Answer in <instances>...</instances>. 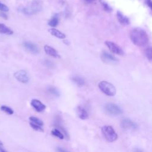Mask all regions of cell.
<instances>
[{"label": "cell", "mask_w": 152, "mask_h": 152, "mask_svg": "<svg viewBox=\"0 0 152 152\" xmlns=\"http://www.w3.org/2000/svg\"><path fill=\"white\" fill-rule=\"evenodd\" d=\"M131 42L136 46H142L145 45L148 42V36L146 31L141 28L132 29L129 34Z\"/></svg>", "instance_id": "cell-1"}, {"label": "cell", "mask_w": 152, "mask_h": 152, "mask_svg": "<svg viewBox=\"0 0 152 152\" xmlns=\"http://www.w3.org/2000/svg\"><path fill=\"white\" fill-rule=\"evenodd\" d=\"M42 8V4L39 0H34L26 7L21 9L22 12L26 15H30L37 14Z\"/></svg>", "instance_id": "cell-2"}, {"label": "cell", "mask_w": 152, "mask_h": 152, "mask_svg": "<svg viewBox=\"0 0 152 152\" xmlns=\"http://www.w3.org/2000/svg\"><path fill=\"white\" fill-rule=\"evenodd\" d=\"M101 131L103 137L108 142H114L118 139V134L112 126H103Z\"/></svg>", "instance_id": "cell-3"}, {"label": "cell", "mask_w": 152, "mask_h": 152, "mask_svg": "<svg viewBox=\"0 0 152 152\" xmlns=\"http://www.w3.org/2000/svg\"><path fill=\"white\" fill-rule=\"evenodd\" d=\"M98 87L102 93L108 96H113L115 95L116 90L115 87L106 81H102L99 84Z\"/></svg>", "instance_id": "cell-4"}, {"label": "cell", "mask_w": 152, "mask_h": 152, "mask_svg": "<svg viewBox=\"0 0 152 152\" xmlns=\"http://www.w3.org/2000/svg\"><path fill=\"white\" fill-rule=\"evenodd\" d=\"M104 110L106 113L112 116L121 115L123 113L122 109L116 104L109 103L104 106Z\"/></svg>", "instance_id": "cell-5"}, {"label": "cell", "mask_w": 152, "mask_h": 152, "mask_svg": "<svg viewBox=\"0 0 152 152\" xmlns=\"http://www.w3.org/2000/svg\"><path fill=\"white\" fill-rule=\"evenodd\" d=\"M120 125L124 130L134 131L138 128V125L136 122L131 121L130 119L125 118L121 121Z\"/></svg>", "instance_id": "cell-6"}, {"label": "cell", "mask_w": 152, "mask_h": 152, "mask_svg": "<svg viewBox=\"0 0 152 152\" xmlns=\"http://www.w3.org/2000/svg\"><path fill=\"white\" fill-rule=\"evenodd\" d=\"M105 44L109 50L112 53L119 55H122L124 54V51L122 48L115 43L110 41H106Z\"/></svg>", "instance_id": "cell-7"}, {"label": "cell", "mask_w": 152, "mask_h": 152, "mask_svg": "<svg viewBox=\"0 0 152 152\" xmlns=\"http://www.w3.org/2000/svg\"><path fill=\"white\" fill-rule=\"evenodd\" d=\"M14 77L17 80L21 83H27L29 80L27 72L23 69H21L14 72Z\"/></svg>", "instance_id": "cell-8"}, {"label": "cell", "mask_w": 152, "mask_h": 152, "mask_svg": "<svg viewBox=\"0 0 152 152\" xmlns=\"http://www.w3.org/2000/svg\"><path fill=\"white\" fill-rule=\"evenodd\" d=\"M31 106L38 112H43L46 109V106L37 99H33L30 103Z\"/></svg>", "instance_id": "cell-9"}, {"label": "cell", "mask_w": 152, "mask_h": 152, "mask_svg": "<svg viewBox=\"0 0 152 152\" xmlns=\"http://www.w3.org/2000/svg\"><path fill=\"white\" fill-rule=\"evenodd\" d=\"M23 45H24V48L28 51L31 52V53L37 54L39 52V48H37V46L35 44H34L30 42H24Z\"/></svg>", "instance_id": "cell-10"}, {"label": "cell", "mask_w": 152, "mask_h": 152, "mask_svg": "<svg viewBox=\"0 0 152 152\" xmlns=\"http://www.w3.org/2000/svg\"><path fill=\"white\" fill-rule=\"evenodd\" d=\"M44 50L47 55H48L50 56L54 57L55 58H60V55L58 53V52L56 50V49L49 45H46L44 46Z\"/></svg>", "instance_id": "cell-11"}, {"label": "cell", "mask_w": 152, "mask_h": 152, "mask_svg": "<svg viewBox=\"0 0 152 152\" xmlns=\"http://www.w3.org/2000/svg\"><path fill=\"white\" fill-rule=\"evenodd\" d=\"M102 59L106 62H117L118 59L113 55L108 53L107 52L104 51L102 54Z\"/></svg>", "instance_id": "cell-12"}, {"label": "cell", "mask_w": 152, "mask_h": 152, "mask_svg": "<svg viewBox=\"0 0 152 152\" xmlns=\"http://www.w3.org/2000/svg\"><path fill=\"white\" fill-rule=\"evenodd\" d=\"M116 17H117L118 21L123 26H127V25L129 24V23H130L129 18L128 17H126L125 15H124L120 11L117 12Z\"/></svg>", "instance_id": "cell-13"}, {"label": "cell", "mask_w": 152, "mask_h": 152, "mask_svg": "<svg viewBox=\"0 0 152 152\" xmlns=\"http://www.w3.org/2000/svg\"><path fill=\"white\" fill-rule=\"evenodd\" d=\"M78 117L83 120L87 119L88 118V113L86 109L81 106H78L77 109Z\"/></svg>", "instance_id": "cell-14"}, {"label": "cell", "mask_w": 152, "mask_h": 152, "mask_svg": "<svg viewBox=\"0 0 152 152\" xmlns=\"http://www.w3.org/2000/svg\"><path fill=\"white\" fill-rule=\"evenodd\" d=\"M49 32L52 35L56 37H58L61 39H64L66 37V36L64 33L60 31L59 30L56 29L55 28H51L49 29Z\"/></svg>", "instance_id": "cell-15"}, {"label": "cell", "mask_w": 152, "mask_h": 152, "mask_svg": "<svg viewBox=\"0 0 152 152\" xmlns=\"http://www.w3.org/2000/svg\"><path fill=\"white\" fill-rule=\"evenodd\" d=\"M0 33L7 35H11L14 33V32L10 28L7 27L5 24L0 23Z\"/></svg>", "instance_id": "cell-16"}, {"label": "cell", "mask_w": 152, "mask_h": 152, "mask_svg": "<svg viewBox=\"0 0 152 152\" xmlns=\"http://www.w3.org/2000/svg\"><path fill=\"white\" fill-rule=\"evenodd\" d=\"M71 79L73 81V82L74 83H75L78 86H84L85 84V80H84V79L83 77L79 76V75L74 76Z\"/></svg>", "instance_id": "cell-17"}, {"label": "cell", "mask_w": 152, "mask_h": 152, "mask_svg": "<svg viewBox=\"0 0 152 152\" xmlns=\"http://www.w3.org/2000/svg\"><path fill=\"white\" fill-rule=\"evenodd\" d=\"M29 120H30V122H31L34 124L37 125L39 126H42L43 125V122L42 120H40V119H39L37 117L35 116H30L29 118Z\"/></svg>", "instance_id": "cell-18"}, {"label": "cell", "mask_w": 152, "mask_h": 152, "mask_svg": "<svg viewBox=\"0 0 152 152\" xmlns=\"http://www.w3.org/2000/svg\"><path fill=\"white\" fill-rule=\"evenodd\" d=\"M51 133L53 136H55V137H57V138H58L61 140H63L65 136L64 135V134L57 128H55V129H53L51 131Z\"/></svg>", "instance_id": "cell-19"}, {"label": "cell", "mask_w": 152, "mask_h": 152, "mask_svg": "<svg viewBox=\"0 0 152 152\" xmlns=\"http://www.w3.org/2000/svg\"><path fill=\"white\" fill-rule=\"evenodd\" d=\"M59 23V20L58 18L56 16H53L48 22V24L52 27H56Z\"/></svg>", "instance_id": "cell-20"}, {"label": "cell", "mask_w": 152, "mask_h": 152, "mask_svg": "<svg viewBox=\"0 0 152 152\" xmlns=\"http://www.w3.org/2000/svg\"><path fill=\"white\" fill-rule=\"evenodd\" d=\"M1 110L4 111L5 113H7L8 115H12L14 113V110L10 107L7 106H1Z\"/></svg>", "instance_id": "cell-21"}, {"label": "cell", "mask_w": 152, "mask_h": 152, "mask_svg": "<svg viewBox=\"0 0 152 152\" xmlns=\"http://www.w3.org/2000/svg\"><path fill=\"white\" fill-rule=\"evenodd\" d=\"M48 91H49L50 94H53V95L55 96L58 97V96H59V95H60L59 91H58L55 87H49L48 89Z\"/></svg>", "instance_id": "cell-22"}, {"label": "cell", "mask_w": 152, "mask_h": 152, "mask_svg": "<svg viewBox=\"0 0 152 152\" xmlns=\"http://www.w3.org/2000/svg\"><path fill=\"white\" fill-rule=\"evenodd\" d=\"M100 3H101L104 10H105L106 11H107L108 12H110L112 11V8L106 2H104L102 0H100Z\"/></svg>", "instance_id": "cell-23"}, {"label": "cell", "mask_w": 152, "mask_h": 152, "mask_svg": "<svg viewBox=\"0 0 152 152\" xmlns=\"http://www.w3.org/2000/svg\"><path fill=\"white\" fill-rule=\"evenodd\" d=\"M30 126L34 130L36 131H40V132H43V129L42 128V126H39L37 125H36V124H34L31 122H30Z\"/></svg>", "instance_id": "cell-24"}, {"label": "cell", "mask_w": 152, "mask_h": 152, "mask_svg": "<svg viewBox=\"0 0 152 152\" xmlns=\"http://www.w3.org/2000/svg\"><path fill=\"white\" fill-rule=\"evenodd\" d=\"M145 53L146 57L148 58V59L149 61H151V59H152V52H151V48L150 47L148 48L145 50Z\"/></svg>", "instance_id": "cell-25"}, {"label": "cell", "mask_w": 152, "mask_h": 152, "mask_svg": "<svg viewBox=\"0 0 152 152\" xmlns=\"http://www.w3.org/2000/svg\"><path fill=\"white\" fill-rule=\"evenodd\" d=\"M0 10L2 12H8L9 11V8L5 4L0 2Z\"/></svg>", "instance_id": "cell-26"}, {"label": "cell", "mask_w": 152, "mask_h": 152, "mask_svg": "<svg viewBox=\"0 0 152 152\" xmlns=\"http://www.w3.org/2000/svg\"><path fill=\"white\" fill-rule=\"evenodd\" d=\"M0 17L7 20L8 18V15L5 13V12L0 11Z\"/></svg>", "instance_id": "cell-27"}, {"label": "cell", "mask_w": 152, "mask_h": 152, "mask_svg": "<svg viewBox=\"0 0 152 152\" xmlns=\"http://www.w3.org/2000/svg\"><path fill=\"white\" fill-rule=\"evenodd\" d=\"M56 150L57 152H69L68 151H67L65 149H64V148H63L62 147H57Z\"/></svg>", "instance_id": "cell-28"}, {"label": "cell", "mask_w": 152, "mask_h": 152, "mask_svg": "<svg viewBox=\"0 0 152 152\" xmlns=\"http://www.w3.org/2000/svg\"><path fill=\"white\" fill-rule=\"evenodd\" d=\"M145 4H147V5L150 8V9H152V2H151V0H145Z\"/></svg>", "instance_id": "cell-29"}, {"label": "cell", "mask_w": 152, "mask_h": 152, "mask_svg": "<svg viewBox=\"0 0 152 152\" xmlns=\"http://www.w3.org/2000/svg\"><path fill=\"white\" fill-rule=\"evenodd\" d=\"M134 152H144L141 149L138 148H135L134 149Z\"/></svg>", "instance_id": "cell-30"}, {"label": "cell", "mask_w": 152, "mask_h": 152, "mask_svg": "<svg viewBox=\"0 0 152 152\" xmlns=\"http://www.w3.org/2000/svg\"><path fill=\"white\" fill-rule=\"evenodd\" d=\"M86 2H88V3H90V2H93L94 0H84Z\"/></svg>", "instance_id": "cell-31"}, {"label": "cell", "mask_w": 152, "mask_h": 152, "mask_svg": "<svg viewBox=\"0 0 152 152\" xmlns=\"http://www.w3.org/2000/svg\"><path fill=\"white\" fill-rule=\"evenodd\" d=\"M0 151H1V152H6L5 151H4L2 148H0Z\"/></svg>", "instance_id": "cell-32"}, {"label": "cell", "mask_w": 152, "mask_h": 152, "mask_svg": "<svg viewBox=\"0 0 152 152\" xmlns=\"http://www.w3.org/2000/svg\"><path fill=\"white\" fill-rule=\"evenodd\" d=\"M3 145V144H2V142L0 141V145Z\"/></svg>", "instance_id": "cell-33"}]
</instances>
